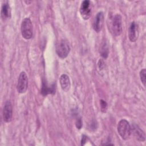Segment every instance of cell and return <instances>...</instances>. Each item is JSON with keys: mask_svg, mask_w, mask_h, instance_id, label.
<instances>
[{"mask_svg": "<svg viewBox=\"0 0 146 146\" xmlns=\"http://www.w3.org/2000/svg\"><path fill=\"white\" fill-rule=\"evenodd\" d=\"M118 133L123 140H127L131 134V127L129 122L125 119L120 120L117 124Z\"/></svg>", "mask_w": 146, "mask_h": 146, "instance_id": "1", "label": "cell"}, {"mask_svg": "<svg viewBox=\"0 0 146 146\" xmlns=\"http://www.w3.org/2000/svg\"><path fill=\"white\" fill-rule=\"evenodd\" d=\"M21 34L25 39H30L33 35V28L32 22L29 18H25L23 19L21 26Z\"/></svg>", "mask_w": 146, "mask_h": 146, "instance_id": "2", "label": "cell"}, {"mask_svg": "<svg viewBox=\"0 0 146 146\" xmlns=\"http://www.w3.org/2000/svg\"><path fill=\"white\" fill-rule=\"evenodd\" d=\"M111 29L113 34L119 36L123 32L122 19L120 14H116L113 17L111 22Z\"/></svg>", "mask_w": 146, "mask_h": 146, "instance_id": "3", "label": "cell"}, {"mask_svg": "<svg viewBox=\"0 0 146 146\" xmlns=\"http://www.w3.org/2000/svg\"><path fill=\"white\" fill-rule=\"evenodd\" d=\"M70 51V47L68 43L64 40L62 39L59 40L56 46V52L58 56L62 58H66Z\"/></svg>", "mask_w": 146, "mask_h": 146, "instance_id": "4", "label": "cell"}, {"mask_svg": "<svg viewBox=\"0 0 146 146\" xmlns=\"http://www.w3.org/2000/svg\"><path fill=\"white\" fill-rule=\"evenodd\" d=\"M28 88V78L25 71H22L18 77L17 90L20 94H23L26 92Z\"/></svg>", "mask_w": 146, "mask_h": 146, "instance_id": "5", "label": "cell"}, {"mask_svg": "<svg viewBox=\"0 0 146 146\" xmlns=\"http://www.w3.org/2000/svg\"><path fill=\"white\" fill-rule=\"evenodd\" d=\"M79 11L80 15L83 19H88L90 18L92 13L90 1L88 0L83 1L81 3Z\"/></svg>", "mask_w": 146, "mask_h": 146, "instance_id": "6", "label": "cell"}, {"mask_svg": "<svg viewBox=\"0 0 146 146\" xmlns=\"http://www.w3.org/2000/svg\"><path fill=\"white\" fill-rule=\"evenodd\" d=\"M3 119L6 123H10L13 117V107L11 103L7 100L5 102L2 111Z\"/></svg>", "mask_w": 146, "mask_h": 146, "instance_id": "7", "label": "cell"}, {"mask_svg": "<svg viewBox=\"0 0 146 146\" xmlns=\"http://www.w3.org/2000/svg\"><path fill=\"white\" fill-rule=\"evenodd\" d=\"M104 24V14L102 11L98 13L95 17L93 22V29L96 33H99L103 26Z\"/></svg>", "mask_w": 146, "mask_h": 146, "instance_id": "8", "label": "cell"}, {"mask_svg": "<svg viewBox=\"0 0 146 146\" xmlns=\"http://www.w3.org/2000/svg\"><path fill=\"white\" fill-rule=\"evenodd\" d=\"M139 36L138 25L134 21L132 22L128 30V38L131 42H135Z\"/></svg>", "mask_w": 146, "mask_h": 146, "instance_id": "9", "label": "cell"}, {"mask_svg": "<svg viewBox=\"0 0 146 146\" xmlns=\"http://www.w3.org/2000/svg\"><path fill=\"white\" fill-rule=\"evenodd\" d=\"M131 132L133 133L135 138L140 141H144L145 135L144 131L137 125L133 124L131 127Z\"/></svg>", "mask_w": 146, "mask_h": 146, "instance_id": "10", "label": "cell"}, {"mask_svg": "<svg viewBox=\"0 0 146 146\" xmlns=\"http://www.w3.org/2000/svg\"><path fill=\"white\" fill-rule=\"evenodd\" d=\"M59 82L60 87L63 91H68L71 87L70 80L68 76L66 74H62L59 78Z\"/></svg>", "mask_w": 146, "mask_h": 146, "instance_id": "11", "label": "cell"}, {"mask_svg": "<svg viewBox=\"0 0 146 146\" xmlns=\"http://www.w3.org/2000/svg\"><path fill=\"white\" fill-rule=\"evenodd\" d=\"M1 15L3 21L11 18V8L8 2H5L2 5Z\"/></svg>", "mask_w": 146, "mask_h": 146, "instance_id": "12", "label": "cell"}, {"mask_svg": "<svg viewBox=\"0 0 146 146\" xmlns=\"http://www.w3.org/2000/svg\"><path fill=\"white\" fill-rule=\"evenodd\" d=\"M41 92L44 96L47 95L48 94H54L55 92V86L54 84H53L51 86L49 87V86H47V84L43 82L42 84Z\"/></svg>", "mask_w": 146, "mask_h": 146, "instance_id": "13", "label": "cell"}, {"mask_svg": "<svg viewBox=\"0 0 146 146\" xmlns=\"http://www.w3.org/2000/svg\"><path fill=\"white\" fill-rule=\"evenodd\" d=\"M108 53L109 51L107 43L106 40H104L101 44V47L100 48V54L103 58L106 59L108 56Z\"/></svg>", "mask_w": 146, "mask_h": 146, "instance_id": "14", "label": "cell"}, {"mask_svg": "<svg viewBox=\"0 0 146 146\" xmlns=\"http://www.w3.org/2000/svg\"><path fill=\"white\" fill-rule=\"evenodd\" d=\"M146 70L145 69H142L140 72V80L141 81L142 84H143L144 87H145V84H146Z\"/></svg>", "mask_w": 146, "mask_h": 146, "instance_id": "15", "label": "cell"}, {"mask_svg": "<svg viewBox=\"0 0 146 146\" xmlns=\"http://www.w3.org/2000/svg\"><path fill=\"white\" fill-rule=\"evenodd\" d=\"M100 110L102 112L105 113L106 112L108 108L107 103L106 101H104L103 99L100 100Z\"/></svg>", "mask_w": 146, "mask_h": 146, "instance_id": "16", "label": "cell"}, {"mask_svg": "<svg viewBox=\"0 0 146 146\" xmlns=\"http://www.w3.org/2000/svg\"><path fill=\"white\" fill-rule=\"evenodd\" d=\"M76 127L78 129H80L82 127V121L80 117H78L76 120Z\"/></svg>", "mask_w": 146, "mask_h": 146, "instance_id": "17", "label": "cell"}, {"mask_svg": "<svg viewBox=\"0 0 146 146\" xmlns=\"http://www.w3.org/2000/svg\"><path fill=\"white\" fill-rule=\"evenodd\" d=\"M104 66V63L103 60L102 59H100L98 62V67H99V69L101 70H103Z\"/></svg>", "mask_w": 146, "mask_h": 146, "instance_id": "18", "label": "cell"}, {"mask_svg": "<svg viewBox=\"0 0 146 146\" xmlns=\"http://www.w3.org/2000/svg\"><path fill=\"white\" fill-rule=\"evenodd\" d=\"M25 3H26V4H29V3H30L31 2V1H25Z\"/></svg>", "mask_w": 146, "mask_h": 146, "instance_id": "19", "label": "cell"}]
</instances>
